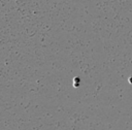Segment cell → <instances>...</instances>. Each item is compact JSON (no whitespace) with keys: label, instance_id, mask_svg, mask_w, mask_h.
<instances>
[]
</instances>
